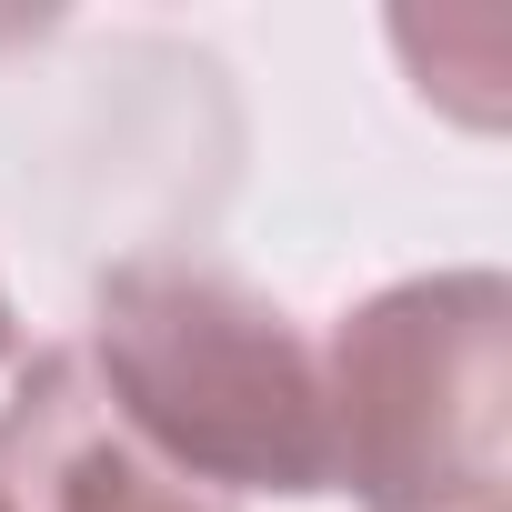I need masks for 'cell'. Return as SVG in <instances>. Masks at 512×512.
<instances>
[{
	"mask_svg": "<svg viewBox=\"0 0 512 512\" xmlns=\"http://www.w3.org/2000/svg\"><path fill=\"white\" fill-rule=\"evenodd\" d=\"M81 362L111 392V412L221 502L332 492L322 352L251 282L201 272V262H121L91 302Z\"/></svg>",
	"mask_w": 512,
	"mask_h": 512,
	"instance_id": "6da1fadb",
	"label": "cell"
},
{
	"mask_svg": "<svg viewBox=\"0 0 512 512\" xmlns=\"http://www.w3.org/2000/svg\"><path fill=\"white\" fill-rule=\"evenodd\" d=\"M332 492L362 512H502L512 472V292L502 272H422L342 312L322 342Z\"/></svg>",
	"mask_w": 512,
	"mask_h": 512,
	"instance_id": "7a4b0ae2",
	"label": "cell"
},
{
	"mask_svg": "<svg viewBox=\"0 0 512 512\" xmlns=\"http://www.w3.org/2000/svg\"><path fill=\"white\" fill-rule=\"evenodd\" d=\"M0 512H241L161 462L81 352H41L0 402Z\"/></svg>",
	"mask_w": 512,
	"mask_h": 512,
	"instance_id": "3957f363",
	"label": "cell"
},
{
	"mask_svg": "<svg viewBox=\"0 0 512 512\" xmlns=\"http://www.w3.org/2000/svg\"><path fill=\"white\" fill-rule=\"evenodd\" d=\"M11 342H21V322H11V292H0V362H11Z\"/></svg>",
	"mask_w": 512,
	"mask_h": 512,
	"instance_id": "277c9868",
	"label": "cell"
}]
</instances>
